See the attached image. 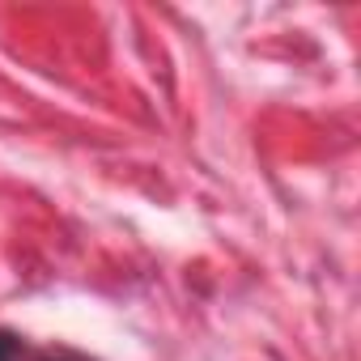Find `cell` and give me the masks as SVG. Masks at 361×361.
<instances>
[{"mask_svg":"<svg viewBox=\"0 0 361 361\" xmlns=\"http://www.w3.org/2000/svg\"><path fill=\"white\" fill-rule=\"evenodd\" d=\"M22 353V336L18 331H5V327H0V361H13Z\"/></svg>","mask_w":361,"mask_h":361,"instance_id":"1","label":"cell"},{"mask_svg":"<svg viewBox=\"0 0 361 361\" xmlns=\"http://www.w3.org/2000/svg\"><path fill=\"white\" fill-rule=\"evenodd\" d=\"M51 361H85V357H51Z\"/></svg>","mask_w":361,"mask_h":361,"instance_id":"2","label":"cell"}]
</instances>
